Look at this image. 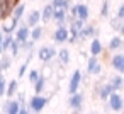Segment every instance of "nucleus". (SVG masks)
Masks as SVG:
<instances>
[{
    "mask_svg": "<svg viewBox=\"0 0 124 114\" xmlns=\"http://www.w3.org/2000/svg\"><path fill=\"white\" fill-rule=\"evenodd\" d=\"M46 104H48V97H44V95H32L29 99L27 109H29V112L39 114V112H43V109L46 107Z\"/></svg>",
    "mask_w": 124,
    "mask_h": 114,
    "instance_id": "nucleus-1",
    "label": "nucleus"
},
{
    "mask_svg": "<svg viewBox=\"0 0 124 114\" xmlns=\"http://www.w3.org/2000/svg\"><path fill=\"white\" fill-rule=\"evenodd\" d=\"M82 72L80 70H75L73 73H71V77H70V82H68V94L71 95V94H77L78 92V89H80V85H82Z\"/></svg>",
    "mask_w": 124,
    "mask_h": 114,
    "instance_id": "nucleus-2",
    "label": "nucleus"
},
{
    "mask_svg": "<svg viewBox=\"0 0 124 114\" xmlns=\"http://www.w3.org/2000/svg\"><path fill=\"white\" fill-rule=\"evenodd\" d=\"M107 107H109L110 111H114V112L122 111V107H124V100H122L121 94H117V92L110 94L109 99H107Z\"/></svg>",
    "mask_w": 124,
    "mask_h": 114,
    "instance_id": "nucleus-3",
    "label": "nucleus"
},
{
    "mask_svg": "<svg viewBox=\"0 0 124 114\" xmlns=\"http://www.w3.org/2000/svg\"><path fill=\"white\" fill-rule=\"evenodd\" d=\"M88 38H99V29H95V26H92V24H85L77 36L78 41H85Z\"/></svg>",
    "mask_w": 124,
    "mask_h": 114,
    "instance_id": "nucleus-4",
    "label": "nucleus"
},
{
    "mask_svg": "<svg viewBox=\"0 0 124 114\" xmlns=\"http://www.w3.org/2000/svg\"><path fill=\"white\" fill-rule=\"evenodd\" d=\"M56 48H53V46H43V48H39L38 49V58L43 61V63H48V61H51L54 56H56Z\"/></svg>",
    "mask_w": 124,
    "mask_h": 114,
    "instance_id": "nucleus-5",
    "label": "nucleus"
},
{
    "mask_svg": "<svg viewBox=\"0 0 124 114\" xmlns=\"http://www.w3.org/2000/svg\"><path fill=\"white\" fill-rule=\"evenodd\" d=\"M90 17V9L87 4H77L75 5V19L82 21V22H87Z\"/></svg>",
    "mask_w": 124,
    "mask_h": 114,
    "instance_id": "nucleus-6",
    "label": "nucleus"
},
{
    "mask_svg": "<svg viewBox=\"0 0 124 114\" xmlns=\"http://www.w3.org/2000/svg\"><path fill=\"white\" fill-rule=\"evenodd\" d=\"M100 72H102L100 60L95 58V56H90L88 61H87V73H90V75H100Z\"/></svg>",
    "mask_w": 124,
    "mask_h": 114,
    "instance_id": "nucleus-7",
    "label": "nucleus"
},
{
    "mask_svg": "<svg viewBox=\"0 0 124 114\" xmlns=\"http://www.w3.org/2000/svg\"><path fill=\"white\" fill-rule=\"evenodd\" d=\"M66 39H68V27L66 26L56 27L53 33V41L56 44H63V43H66Z\"/></svg>",
    "mask_w": 124,
    "mask_h": 114,
    "instance_id": "nucleus-8",
    "label": "nucleus"
},
{
    "mask_svg": "<svg viewBox=\"0 0 124 114\" xmlns=\"http://www.w3.org/2000/svg\"><path fill=\"white\" fill-rule=\"evenodd\" d=\"M29 33H31V29H29L27 26H19V27L16 29V38H14V41H17L19 44L29 41Z\"/></svg>",
    "mask_w": 124,
    "mask_h": 114,
    "instance_id": "nucleus-9",
    "label": "nucleus"
},
{
    "mask_svg": "<svg viewBox=\"0 0 124 114\" xmlns=\"http://www.w3.org/2000/svg\"><path fill=\"white\" fill-rule=\"evenodd\" d=\"M110 65H112V68L121 75V73H124V55L122 53H116L112 58H110Z\"/></svg>",
    "mask_w": 124,
    "mask_h": 114,
    "instance_id": "nucleus-10",
    "label": "nucleus"
},
{
    "mask_svg": "<svg viewBox=\"0 0 124 114\" xmlns=\"http://www.w3.org/2000/svg\"><path fill=\"white\" fill-rule=\"evenodd\" d=\"M68 106H70L71 109H75V112H77L78 109H82V106H83V94H80V92L71 94V95L68 97Z\"/></svg>",
    "mask_w": 124,
    "mask_h": 114,
    "instance_id": "nucleus-11",
    "label": "nucleus"
},
{
    "mask_svg": "<svg viewBox=\"0 0 124 114\" xmlns=\"http://www.w3.org/2000/svg\"><path fill=\"white\" fill-rule=\"evenodd\" d=\"M19 109H21V104H19L16 99H9V100L4 102V106H2V111H4L5 114H17Z\"/></svg>",
    "mask_w": 124,
    "mask_h": 114,
    "instance_id": "nucleus-12",
    "label": "nucleus"
},
{
    "mask_svg": "<svg viewBox=\"0 0 124 114\" xmlns=\"http://www.w3.org/2000/svg\"><path fill=\"white\" fill-rule=\"evenodd\" d=\"M39 22H41L39 10H31V12L27 14V17H26V26H27L29 29H32V27H36Z\"/></svg>",
    "mask_w": 124,
    "mask_h": 114,
    "instance_id": "nucleus-13",
    "label": "nucleus"
},
{
    "mask_svg": "<svg viewBox=\"0 0 124 114\" xmlns=\"http://www.w3.org/2000/svg\"><path fill=\"white\" fill-rule=\"evenodd\" d=\"M114 92H116V90H114V87H112L110 83H104V85H100V87L97 89V95H99V99H102V100H107L109 95L114 94Z\"/></svg>",
    "mask_w": 124,
    "mask_h": 114,
    "instance_id": "nucleus-14",
    "label": "nucleus"
},
{
    "mask_svg": "<svg viewBox=\"0 0 124 114\" xmlns=\"http://www.w3.org/2000/svg\"><path fill=\"white\" fill-rule=\"evenodd\" d=\"M102 53V43L99 38H92V43H90V55L99 58V55Z\"/></svg>",
    "mask_w": 124,
    "mask_h": 114,
    "instance_id": "nucleus-15",
    "label": "nucleus"
},
{
    "mask_svg": "<svg viewBox=\"0 0 124 114\" xmlns=\"http://www.w3.org/2000/svg\"><path fill=\"white\" fill-rule=\"evenodd\" d=\"M107 48H109V51H119V49L122 48V38H121L119 34L114 36V38H110Z\"/></svg>",
    "mask_w": 124,
    "mask_h": 114,
    "instance_id": "nucleus-16",
    "label": "nucleus"
},
{
    "mask_svg": "<svg viewBox=\"0 0 124 114\" xmlns=\"http://www.w3.org/2000/svg\"><path fill=\"white\" fill-rule=\"evenodd\" d=\"M56 56H58V60H60L61 65H68L70 60H71V55H70V49H68V48H61V49L56 53Z\"/></svg>",
    "mask_w": 124,
    "mask_h": 114,
    "instance_id": "nucleus-17",
    "label": "nucleus"
},
{
    "mask_svg": "<svg viewBox=\"0 0 124 114\" xmlns=\"http://www.w3.org/2000/svg\"><path fill=\"white\" fill-rule=\"evenodd\" d=\"M107 83H110V85L114 87V90H116V92H119V90L124 87V78H122L121 75H114V77H110V78H109V82H107Z\"/></svg>",
    "mask_w": 124,
    "mask_h": 114,
    "instance_id": "nucleus-18",
    "label": "nucleus"
},
{
    "mask_svg": "<svg viewBox=\"0 0 124 114\" xmlns=\"http://www.w3.org/2000/svg\"><path fill=\"white\" fill-rule=\"evenodd\" d=\"M12 66V58L5 53H2V56H0V73H4L5 70H9Z\"/></svg>",
    "mask_w": 124,
    "mask_h": 114,
    "instance_id": "nucleus-19",
    "label": "nucleus"
},
{
    "mask_svg": "<svg viewBox=\"0 0 124 114\" xmlns=\"http://www.w3.org/2000/svg\"><path fill=\"white\" fill-rule=\"evenodd\" d=\"M39 16H41V21H43V22H49V21L53 19V7H51L49 4L44 5L43 10L39 12Z\"/></svg>",
    "mask_w": 124,
    "mask_h": 114,
    "instance_id": "nucleus-20",
    "label": "nucleus"
},
{
    "mask_svg": "<svg viewBox=\"0 0 124 114\" xmlns=\"http://www.w3.org/2000/svg\"><path fill=\"white\" fill-rule=\"evenodd\" d=\"M43 34H44L43 26H36V27H32V29H31L29 38H31V41H32V43H36V41H39V39L43 38Z\"/></svg>",
    "mask_w": 124,
    "mask_h": 114,
    "instance_id": "nucleus-21",
    "label": "nucleus"
},
{
    "mask_svg": "<svg viewBox=\"0 0 124 114\" xmlns=\"http://www.w3.org/2000/svg\"><path fill=\"white\" fill-rule=\"evenodd\" d=\"M17 89H19V82L17 80H10L9 83H7V89H5V95L9 97V99H12L16 94H17Z\"/></svg>",
    "mask_w": 124,
    "mask_h": 114,
    "instance_id": "nucleus-22",
    "label": "nucleus"
},
{
    "mask_svg": "<svg viewBox=\"0 0 124 114\" xmlns=\"http://www.w3.org/2000/svg\"><path fill=\"white\" fill-rule=\"evenodd\" d=\"M32 85H34V92H36V95H39V94L46 89V78H44L43 75H39V78H38Z\"/></svg>",
    "mask_w": 124,
    "mask_h": 114,
    "instance_id": "nucleus-23",
    "label": "nucleus"
},
{
    "mask_svg": "<svg viewBox=\"0 0 124 114\" xmlns=\"http://www.w3.org/2000/svg\"><path fill=\"white\" fill-rule=\"evenodd\" d=\"M110 27H112L116 33H122V31H124V19L112 17V19H110Z\"/></svg>",
    "mask_w": 124,
    "mask_h": 114,
    "instance_id": "nucleus-24",
    "label": "nucleus"
},
{
    "mask_svg": "<svg viewBox=\"0 0 124 114\" xmlns=\"http://www.w3.org/2000/svg\"><path fill=\"white\" fill-rule=\"evenodd\" d=\"M12 41H14V36H12V34H4V39H2V43H0V48H2V53L9 51V48H10Z\"/></svg>",
    "mask_w": 124,
    "mask_h": 114,
    "instance_id": "nucleus-25",
    "label": "nucleus"
},
{
    "mask_svg": "<svg viewBox=\"0 0 124 114\" xmlns=\"http://www.w3.org/2000/svg\"><path fill=\"white\" fill-rule=\"evenodd\" d=\"M10 58H17L19 56V53H21V48H19V43L17 41H12V44H10Z\"/></svg>",
    "mask_w": 124,
    "mask_h": 114,
    "instance_id": "nucleus-26",
    "label": "nucleus"
},
{
    "mask_svg": "<svg viewBox=\"0 0 124 114\" xmlns=\"http://www.w3.org/2000/svg\"><path fill=\"white\" fill-rule=\"evenodd\" d=\"M5 89H7V80L4 73H0V99H2V95H5Z\"/></svg>",
    "mask_w": 124,
    "mask_h": 114,
    "instance_id": "nucleus-27",
    "label": "nucleus"
},
{
    "mask_svg": "<svg viewBox=\"0 0 124 114\" xmlns=\"http://www.w3.org/2000/svg\"><path fill=\"white\" fill-rule=\"evenodd\" d=\"M100 17H109V0H104L100 7Z\"/></svg>",
    "mask_w": 124,
    "mask_h": 114,
    "instance_id": "nucleus-28",
    "label": "nucleus"
},
{
    "mask_svg": "<svg viewBox=\"0 0 124 114\" xmlns=\"http://www.w3.org/2000/svg\"><path fill=\"white\" fill-rule=\"evenodd\" d=\"M39 75H41V73H39L38 70H29V73H27V78H29V82H31V83H34V82L39 78Z\"/></svg>",
    "mask_w": 124,
    "mask_h": 114,
    "instance_id": "nucleus-29",
    "label": "nucleus"
},
{
    "mask_svg": "<svg viewBox=\"0 0 124 114\" xmlns=\"http://www.w3.org/2000/svg\"><path fill=\"white\" fill-rule=\"evenodd\" d=\"M26 73H27V63H22V65L19 66V73H17V77H19V78H22Z\"/></svg>",
    "mask_w": 124,
    "mask_h": 114,
    "instance_id": "nucleus-30",
    "label": "nucleus"
},
{
    "mask_svg": "<svg viewBox=\"0 0 124 114\" xmlns=\"http://www.w3.org/2000/svg\"><path fill=\"white\" fill-rule=\"evenodd\" d=\"M116 17H117V19H124V5H122V4L119 5V9H117V14H116Z\"/></svg>",
    "mask_w": 124,
    "mask_h": 114,
    "instance_id": "nucleus-31",
    "label": "nucleus"
},
{
    "mask_svg": "<svg viewBox=\"0 0 124 114\" xmlns=\"http://www.w3.org/2000/svg\"><path fill=\"white\" fill-rule=\"evenodd\" d=\"M21 106H24V102H26V95H24V92H19V95H17V99H16Z\"/></svg>",
    "mask_w": 124,
    "mask_h": 114,
    "instance_id": "nucleus-32",
    "label": "nucleus"
},
{
    "mask_svg": "<svg viewBox=\"0 0 124 114\" xmlns=\"http://www.w3.org/2000/svg\"><path fill=\"white\" fill-rule=\"evenodd\" d=\"M17 114H31V112H29V109H27L26 106H21V109H19Z\"/></svg>",
    "mask_w": 124,
    "mask_h": 114,
    "instance_id": "nucleus-33",
    "label": "nucleus"
},
{
    "mask_svg": "<svg viewBox=\"0 0 124 114\" xmlns=\"http://www.w3.org/2000/svg\"><path fill=\"white\" fill-rule=\"evenodd\" d=\"M2 39H4V33L0 31V43H2Z\"/></svg>",
    "mask_w": 124,
    "mask_h": 114,
    "instance_id": "nucleus-34",
    "label": "nucleus"
},
{
    "mask_svg": "<svg viewBox=\"0 0 124 114\" xmlns=\"http://www.w3.org/2000/svg\"><path fill=\"white\" fill-rule=\"evenodd\" d=\"M0 19H5V17H4V12H2V9H0Z\"/></svg>",
    "mask_w": 124,
    "mask_h": 114,
    "instance_id": "nucleus-35",
    "label": "nucleus"
},
{
    "mask_svg": "<svg viewBox=\"0 0 124 114\" xmlns=\"http://www.w3.org/2000/svg\"><path fill=\"white\" fill-rule=\"evenodd\" d=\"M14 4H16V5H17V4H19V0H14Z\"/></svg>",
    "mask_w": 124,
    "mask_h": 114,
    "instance_id": "nucleus-36",
    "label": "nucleus"
},
{
    "mask_svg": "<svg viewBox=\"0 0 124 114\" xmlns=\"http://www.w3.org/2000/svg\"><path fill=\"white\" fill-rule=\"evenodd\" d=\"M0 56H2V48H0Z\"/></svg>",
    "mask_w": 124,
    "mask_h": 114,
    "instance_id": "nucleus-37",
    "label": "nucleus"
},
{
    "mask_svg": "<svg viewBox=\"0 0 124 114\" xmlns=\"http://www.w3.org/2000/svg\"><path fill=\"white\" fill-rule=\"evenodd\" d=\"M71 114H78V112H71Z\"/></svg>",
    "mask_w": 124,
    "mask_h": 114,
    "instance_id": "nucleus-38",
    "label": "nucleus"
}]
</instances>
